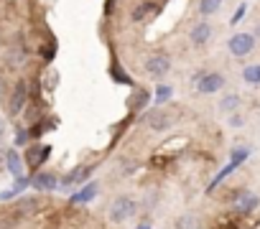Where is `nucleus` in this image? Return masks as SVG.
Wrapping results in <instances>:
<instances>
[{"instance_id": "obj_17", "label": "nucleus", "mask_w": 260, "mask_h": 229, "mask_svg": "<svg viewBox=\"0 0 260 229\" xmlns=\"http://www.w3.org/2000/svg\"><path fill=\"white\" fill-rule=\"evenodd\" d=\"M41 156H44V150H41V148H31V150L26 153V161H28V166H31V168H36V166L44 161Z\"/></svg>"}, {"instance_id": "obj_20", "label": "nucleus", "mask_w": 260, "mask_h": 229, "mask_svg": "<svg viewBox=\"0 0 260 229\" xmlns=\"http://www.w3.org/2000/svg\"><path fill=\"white\" fill-rule=\"evenodd\" d=\"M245 11H247V6H240V8H237V13L232 16V23H237V21H240V18L245 16Z\"/></svg>"}, {"instance_id": "obj_19", "label": "nucleus", "mask_w": 260, "mask_h": 229, "mask_svg": "<svg viewBox=\"0 0 260 229\" xmlns=\"http://www.w3.org/2000/svg\"><path fill=\"white\" fill-rule=\"evenodd\" d=\"M36 186H54V181H51V176H39Z\"/></svg>"}, {"instance_id": "obj_10", "label": "nucleus", "mask_w": 260, "mask_h": 229, "mask_svg": "<svg viewBox=\"0 0 260 229\" xmlns=\"http://www.w3.org/2000/svg\"><path fill=\"white\" fill-rule=\"evenodd\" d=\"M6 61H8V66H11V69H21V66L28 61V56H26V49H23V46H13V49L8 51Z\"/></svg>"}, {"instance_id": "obj_5", "label": "nucleus", "mask_w": 260, "mask_h": 229, "mask_svg": "<svg viewBox=\"0 0 260 229\" xmlns=\"http://www.w3.org/2000/svg\"><path fill=\"white\" fill-rule=\"evenodd\" d=\"M26 102H28V84L23 79H18L13 87V97H11V114H18L26 107Z\"/></svg>"}, {"instance_id": "obj_6", "label": "nucleus", "mask_w": 260, "mask_h": 229, "mask_svg": "<svg viewBox=\"0 0 260 229\" xmlns=\"http://www.w3.org/2000/svg\"><path fill=\"white\" fill-rule=\"evenodd\" d=\"M171 123H174V118H171L169 112H164V109H156V112H151V114H148V128H151V130H156V133H161V130L171 128Z\"/></svg>"}, {"instance_id": "obj_22", "label": "nucleus", "mask_w": 260, "mask_h": 229, "mask_svg": "<svg viewBox=\"0 0 260 229\" xmlns=\"http://www.w3.org/2000/svg\"><path fill=\"white\" fill-rule=\"evenodd\" d=\"M0 229H13V224L6 221V219H0Z\"/></svg>"}, {"instance_id": "obj_26", "label": "nucleus", "mask_w": 260, "mask_h": 229, "mask_svg": "<svg viewBox=\"0 0 260 229\" xmlns=\"http://www.w3.org/2000/svg\"><path fill=\"white\" fill-rule=\"evenodd\" d=\"M255 36H257V39H260V26H257V28H255Z\"/></svg>"}, {"instance_id": "obj_7", "label": "nucleus", "mask_w": 260, "mask_h": 229, "mask_svg": "<svg viewBox=\"0 0 260 229\" xmlns=\"http://www.w3.org/2000/svg\"><path fill=\"white\" fill-rule=\"evenodd\" d=\"M235 211L237 214H250L255 206H257V196L255 194H250V191H245V194H240L237 199H235Z\"/></svg>"}, {"instance_id": "obj_3", "label": "nucleus", "mask_w": 260, "mask_h": 229, "mask_svg": "<svg viewBox=\"0 0 260 229\" xmlns=\"http://www.w3.org/2000/svg\"><path fill=\"white\" fill-rule=\"evenodd\" d=\"M169 69H171V59H169L166 54H153V56H148V61H146V71H148L153 79L166 77Z\"/></svg>"}, {"instance_id": "obj_15", "label": "nucleus", "mask_w": 260, "mask_h": 229, "mask_svg": "<svg viewBox=\"0 0 260 229\" xmlns=\"http://www.w3.org/2000/svg\"><path fill=\"white\" fill-rule=\"evenodd\" d=\"M242 79H245L247 84H260V64H255V66H245Z\"/></svg>"}, {"instance_id": "obj_11", "label": "nucleus", "mask_w": 260, "mask_h": 229, "mask_svg": "<svg viewBox=\"0 0 260 229\" xmlns=\"http://www.w3.org/2000/svg\"><path fill=\"white\" fill-rule=\"evenodd\" d=\"M89 171H92L89 166H84V168H82V166H79V168H74V171H72V173H69V176L64 178V186H74V183H82V181H84V178L89 176Z\"/></svg>"}, {"instance_id": "obj_18", "label": "nucleus", "mask_w": 260, "mask_h": 229, "mask_svg": "<svg viewBox=\"0 0 260 229\" xmlns=\"http://www.w3.org/2000/svg\"><path fill=\"white\" fill-rule=\"evenodd\" d=\"M92 194H94V186H89V188H84L82 194H77V196H74V201H87Z\"/></svg>"}, {"instance_id": "obj_21", "label": "nucleus", "mask_w": 260, "mask_h": 229, "mask_svg": "<svg viewBox=\"0 0 260 229\" xmlns=\"http://www.w3.org/2000/svg\"><path fill=\"white\" fill-rule=\"evenodd\" d=\"M230 125H242V120H240V114H232V118H230Z\"/></svg>"}, {"instance_id": "obj_14", "label": "nucleus", "mask_w": 260, "mask_h": 229, "mask_svg": "<svg viewBox=\"0 0 260 229\" xmlns=\"http://www.w3.org/2000/svg\"><path fill=\"white\" fill-rule=\"evenodd\" d=\"M174 226H176V229H199V219L191 216V214H186V216H179Z\"/></svg>"}, {"instance_id": "obj_16", "label": "nucleus", "mask_w": 260, "mask_h": 229, "mask_svg": "<svg viewBox=\"0 0 260 229\" xmlns=\"http://www.w3.org/2000/svg\"><path fill=\"white\" fill-rule=\"evenodd\" d=\"M240 107V97L237 94H227L222 102H219V109L222 112H232V109H237Z\"/></svg>"}, {"instance_id": "obj_1", "label": "nucleus", "mask_w": 260, "mask_h": 229, "mask_svg": "<svg viewBox=\"0 0 260 229\" xmlns=\"http://www.w3.org/2000/svg\"><path fill=\"white\" fill-rule=\"evenodd\" d=\"M133 214H136V199H130V196H117L110 206V221H115V224L130 219Z\"/></svg>"}, {"instance_id": "obj_12", "label": "nucleus", "mask_w": 260, "mask_h": 229, "mask_svg": "<svg viewBox=\"0 0 260 229\" xmlns=\"http://www.w3.org/2000/svg\"><path fill=\"white\" fill-rule=\"evenodd\" d=\"M222 6V0H199V13L202 16H214Z\"/></svg>"}, {"instance_id": "obj_2", "label": "nucleus", "mask_w": 260, "mask_h": 229, "mask_svg": "<svg viewBox=\"0 0 260 229\" xmlns=\"http://www.w3.org/2000/svg\"><path fill=\"white\" fill-rule=\"evenodd\" d=\"M227 46H230L232 56H247L255 49V36L252 33H235Z\"/></svg>"}, {"instance_id": "obj_27", "label": "nucleus", "mask_w": 260, "mask_h": 229, "mask_svg": "<svg viewBox=\"0 0 260 229\" xmlns=\"http://www.w3.org/2000/svg\"><path fill=\"white\" fill-rule=\"evenodd\" d=\"M138 229H148V226H138Z\"/></svg>"}, {"instance_id": "obj_25", "label": "nucleus", "mask_w": 260, "mask_h": 229, "mask_svg": "<svg viewBox=\"0 0 260 229\" xmlns=\"http://www.w3.org/2000/svg\"><path fill=\"white\" fill-rule=\"evenodd\" d=\"M3 89H6V79H3V74H0V94H3Z\"/></svg>"}, {"instance_id": "obj_23", "label": "nucleus", "mask_w": 260, "mask_h": 229, "mask_svg": "<svg viewBox=\"0 0 260 229\" xmlns=\"http://www.w3.org/2000/svg\"><path fill=\"white\" fill-rule=\"evenodd\" d=\"M16 140H18V145H21V143H26V133H23V130H21V133H18V138H16Z\"/></svg>"}, {"instance_id": "obj_24", "label": "nucleus", "mask_w": 260, "mask_h": 229, "mask_svg": "<svg viewBox=\"0 0 260 229\" xmlns=\"http://www.w3.org/2000/svg\"><path fill=\"white\" fill-rule=\"evenodd\" d=\"M3 133H6V120L0 118V138H3Z\"/></svg>"}, {"instance_id": "obj_9", "label": "nucleus", "mask_w": 260, "mask_h": 229, "mask_svg": "<svg viewBox=\"0 0 260 229\" xmlns=\"http://www.w3.org/2000/svg\"><path fill=\"white\" fill-rule=\"evenodd\" d=\"M209 36H212V28H209V23H204V21L191 28V44H194V46H204V44L209 41Z\"/></svg>"}, {"instance_id": "obj_13", "label": "nucleus", "mask_w": 260, "mask_h": 229, "mask_svg": "<svg viewBox=\"0 0 260 229\" xmlns=\"http://www.w3.org/2000/svg\"><path fill=\"white\" fill-rule=\"evenodd\" d=\"M158 8L153 6V3H143V6H138L136 11H133V21H143V18H151V13H156Z\"/></svg>"}, {"instance_id": "obj_8", "label": "nucleus", "mask_w": 260, "mask_h": 229, "mask_svg": "<svg viewBox=\"0 0 260 229\" xmlns=\"http://www.w3.org/2000/svg\"><path fill=\"white\" fill-rule=\"evenodd\" d=\"M39 209H41V204H39L36 199H21V201L16 204V216H18V219H31Z\"/></svg>"}, {"instance_id": "obj_4", "label": "nucleus", "mask_w": 260, "mask_h": 229, "mask_svg": "<svg viewBox=\"0 0 260 229\" xmlns=\"http://www.w3.org/2000/svg\"><path fill=\"white\" fill-rule=\"evenodd\" d=\"M222 87H224V77L217 74V71H212V74H199V79H197V89H199L202 94L219 92Z\"/></svg>"}]
</instances>
